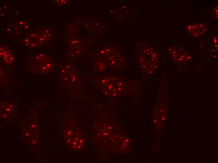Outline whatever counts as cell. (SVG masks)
Segmentation results:
<instances>
[{
	"instance_id": "obj_4",
	"label": "cell",
	"mask_w": 218,
	"mask_h": 163,
	"mask_svg": "<svg viewBox=\"0 0 218 163\" xmlns=\"http://www.w3.org/2000/svg\"><path fill=\"white\" fill-rule=\"evenodd\" d=\"M60 76L65 84L69 86L74 85L77 81L78 74L76 67L71 65L64 66L60 69Z\"/></svg>"
},
{
	"instance_id": "obj_1",
	"label": "cell",
	"mask_w": 218,
	"mask_h": 163,
	"mask_svg": "<svg viewBox=\"0 0 218 163\" xmlns=\"http://www.w3.org/2000/svg\"><path fill=\"white\" fill-rule=\"evenodd\" d=\"M98 82L102 91L106 94L112 96L120 95L131 87L127 81L114 75L101 76Z\"/></svg>"
},
{
	"instance_id": "obj_5",
	"label": "cell",
	"mask_w": 218,
	"mask_h": 163,
	"mask_svg": "<svg viewBox=\"0 0 218 163\" xmlns=\"http://www.w3.org/2000/svg\"><path fill=\"white\" fill-rule=\"evenodd\" d=\"M34 58V63L36 66V71L39 73L46 74L52 71L53 64L49 57L42 54L36 56Z\"/></svg>"
},
{
	"instance_id": "obj_2",
	"label": "cell",
	"mask_w": 218,
	"mask_h": 163,
	"mask_svg": "<svg viewBox=\"0 0 218 163\" xmlns=\"http://www.w3.org/2000/svg\"><path fill=\"white\" fill-rule=\"evenodd\" d=\"M138 62L141 68L146 73H150L153 71L156 67L157 54L152 49H143L138 53Z\"/></svg>"
},
{
	"instance_id": "obj_7",
	"label": "cell",
	"mask_w": 218,
	"mask_h": 163,
	"mask_svg": "<svg viewBox=\"0 0 218 163\" xmlns=\"http://www.w3.org/2000/svg\"><path fill=\"white\" fill-rule=\"evenodd\" d=\"M0 57L3 62L9 65L12 64L14 61V57L12 51L6 46L1 47Z\"/></svg>"
},
{
	"instance_id": "obj_3",
	"label": "cell",
	"mask_w": 218,
	"mask_h": 163,
	"mask_svg": "<svg viewBox=\"0 0 218 163\" xmlns=\"http://www.w3.org/2000/svg\"><path fill=\"white\" fill-rule=\"evenodd\" d=\"M65 139L67 143L71 148L79 150L85 144V139L82 133L78 129H70L66 131Z\"/></svg>"
},
{
	"instance_id": "obj_6",
	"label": "cell",
	"mask_w": 218,
	"mask_h": 163,
	"mask_svg": "<svg viewBox=\"0 0 218 163\" xmlns=\"http://www.w3.org/2000/svg\"><path fill=\"white\" fill-rule=\"evenodd\" d=\"M173 59L178 62H184L188 59V54L183 49L179 46H174L169 51Z\"/></svg>"
},
{
	"instance_id": "obj_8",
	"label": "cell",
	"mask_w": 218,
	"mask_h": 163,
	"mask_svg": "<svg viewBox=\"0 0 218 163\" xmlns=\"http://www.w3.org/2000/svg\"><path fill=\"white\" fill-rule=\"evenodd\" d=\"M206 29V27L205 25L198 23L189 26L188 28V31L191 35L198 36L203 34Z\"/></svg>"
}]
</instances>
